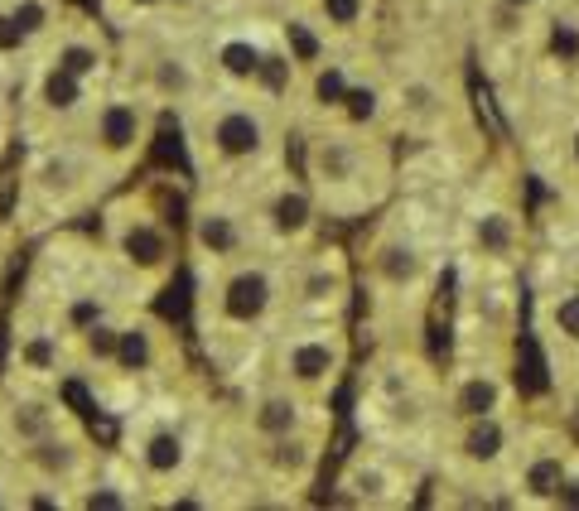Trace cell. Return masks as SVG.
Here are the masks:
<instances>
[{
	"label": "cell",
	"mask_w": 579,
	"mask_h": 511,
	"mask_svg": "<svg viewBox=\"0 0 579 511\" xmlns=\"http://www.w3.org/2000/svg\"><path fill=\"white\" fill-rule=\"evenodd\" d=\"M0 454H5V444H0Z\"/></svg>",
	"instance_id": "38"
},
{
	"label": "cell",
	"mask_w": 579,
	"mask_h": 511,
	"mask_svg": "<svg viewBox=\"0 0 579 511\" xmlns=\"http://www.w3.org/2000/svg\"><path fill=\"white\" fill-rule=\"evenodd\" d=\"M198 295H193V323L208 357L222 372H237L256 352L271 348L280 323L290 319V295H285V256L276 251H251L227 266H203Z\"/></svg>",
	"instance_id": "3"
},
{
	"label": "cell",
	"mask_w": 579,
	"mask_h": 511,
	"mask_svg": "<svg viewBox=\"0 0 579 511\" xmlns=\"http://www.w3.org/2000/svg\"><path fill=\"white\" fill-rule=\"evenodd\" d=\"M517 290L502 270H464L459 319H454V357H507L517 333Z\"/></svg>",
	"instance_id": "18"
},
{
	"label": "cell",
	"mask_w": 579,
	"mask_h": 511,
	"mask_svg": "<svg viewBox=\"0 0 579 511\" xmlns=\"http://www.w3.org/2000/svg\"><path fill=\"white\" fill-rule=\"evenodd\" d=\"M63 15H68L63 0H5L0 5V34H10L20 44V54L29 58L58 29Z\"/></svg>",
	"instance_id": "31"
},
{
	"label": "cell",
	"mask_w": 579,
	"mask_h": 511,
	"mask_svg": "<svg viewBox=\"0 0 579 511\" xmlns=\"http://www.w3.org/2000/svg\"><path fill=\"white\" fill-rule=\"evenodd\" d=\"M333 425H309L295 434H276V439H256V434L237 430V463L247 478L251 497L247 502H300L309 487L319 483L324 468V449H329Z\"/></svg>",
	"instance_id": "16"
},
{
	"label": "cell",
	"mask_w": 579,
	"mask_h": 511,
	"mask_svg": "<svg viewBox=\"0 0 579 511\" xmlns=\"http://www.w3.org/2000/svg\"><path fill=\"white\" fill-rule=\"evenodd\" d=\"M102 246H107V261L131 304H150L184 261L179 222L155 184L121 189L102 203Z\"/></svg>",
	"instance_id": "6"
},
{
	"label": "cell",
	"mask_w": 579,
	"mask_h": 511,
	"mask_svg": "<svg viewBox=\"0 0 579 511\" xmlns=\"http://www.w3.org/2000/svg\"><path fill=\"white\" fill-rule=\"evenodd\" d=\"M300 179L309 184L319 213L333 222H362L382 213L396 193V145L382 126L348 121H304Z\"/></svg>",
	"instance_id": "4"
},
{
	"label": "cell",
	"mask_w": 579,
	"mask_h": 511,
	"mask_svg": "<svg viewBox=\"0 0 579 511\" xmlns=\"http://www.w3.org/2000/svg\"><path fill=\"white\" fill-rule=\"evenodd\" d=\"M531 333H536V343L546 352L555 381L579 386V261L575 256L560 261V251H555V266L541 275Z\"/></svg>",
	"instance_id": "22"
},
{
	"label": "cell",
	"mask_w": 579,
	"mask_h": 511,
	"mask_svg": "<svg viewBox=\"0 0 579 511\" xmlns=\"http://www.w3.org/2000/svg\"><path fill=\"white\" fill-rule=\"evenodd\" d=\"M184 251L193 256V270L227 266V261H237V256L261 251L247 189H198L193 193L189 213H184Z\"/></svg>",
	"instance_id": "19"
},
{
	"label": "cell",
	"mask_w": 579,
	"mask_h": 511,
	"mask_svg": "<svg viewBox=\"0 0 579 511\" xmlns=\"http://www.w3.org/2000/svg\"><path fill=\"white\" fill-rule=\"evenodd\" d=\"M189 20H150V25L126 29L121 49H116V82H126L140 92L155 111H179L193 107L208 87H213V68H208V39L189 34Z\"/></svg>",
	"instance_id": "7"
},
{
	"label": "cell",
	"mask_w": 579,
	"mask_h": 511,
	"mask_svg": "<svg viewBox=\"0 0 579 511\" xmlns=\"http://www.w3.org/2000/svg\"><path fill=\"white\" fill-rule=\"evenodd\" d=\"M425 458L391 449L377 439H362L353 454L343 458L338 478H333V502L343 507H372V511H391L415 502V492L425 487Z\"/></svg>",
	"instance_id": "17"
},
{
	"label": "cell",
	"mask_w": 579,
	"mask_h": 511,
	"mask_svg": "<svg viewBox=\"0 0 579 511\" xmlns=\"http://www.w3.org/2000/svg\"><path fill=\"white\" fill-rule=\"evenodd\" d=\"M203 10L218 15V20H232V15H261L266 0H203Z\"/></svg>",
	"instance_id": "33"
},
{
	"label": "cell",
	"mask_w": 579,
	"mask_h": 511,
	"mask_svg": "<svg viewBox=\"0 0 579 511\" xmlns=\"http://www.w3.org/2000/svg\"><path fill=\"white\" fill-rule=\"evenodd\" d=\"M555 184L570 203H579V116L565 126V140L555 145Z\"/></svg>",
	"instance_id": "32"
},
{
	"label": "cell",
	"mask_w": 579,
	"mask_h": 511,
	"mask_svg": "<svg viewBox=\"0 0 579 511\" xmlns=\"http://www.w3.org/2000/svg\"><path fill=\"white\" fill-rule=\"evenodd\" d=\"M309 425H333L329 405L304 401L295 386H285V381L271 377V372H261V381H256V386H247L242 410H237V430L256 434V439L295 434V430H309Z\"/></svg>",
	"instance_id": "27"
},
{
	"label": "cell",
	"mask_w": 579,
	"mask_h": 511,
	"mask_svg": "<svg viewBox=\"0 0 579 511\" xmlns=\"http://www.w3.org/2000/svg\"><path fill=\"white\" fill-rule=\"evenodd\" d=\"M271 362V377H280L285 386H295L304 401L329 405L333 391L348 377V362H353V338H348V323L333 319H285L280 333L266 348Z\"/></svg>",
	"instance_id": "12"
},
{
	"label": "cell",
	"mask_w": 579,
	"mask_h": 511,
	"mask_svg": "<svg viewBox=\"0 0 579 511\" xmlns=\"http://www.w3.org/2000/svg\"><path fill=\"white\" fill-rule=\"evenodd\" d=\"M5 463L15 468L20 487L58 492V497L68 502V511H73V492L92 478V468L102 463V449L92 444V434H87L83 420H73V425L44 434V439H34L25 449H10Z\"/></svg>",
	"instance_id": "24"
},
{
	"label": "cell",
	"mask_w": 579,
	"mask_h": 511,
	"mask_svg": "<svg viewBox=\"0 0 579 511\" xmlns=\"http://www.w3.org/2000/svg\"><path fill=\"white\" fill-rule=\"evenodd\" d=\"M169 405V386L140 396L131 405V430H126V444H121V458L140 473V483L150 487V502L160 507L174 487L193 483V468H198V439L184 425L179 405Z\"/></svg>",
	"instance_id": "10"
},
{
	"label": "cell",
	"mask_w": 579,
	"mask_h": 511,
	"mask_svg": "<svg viewBox=\"0 0 579 511\" xmlns=\"http://www.w3.org/2000/svg\"><path fill=\"white\" fill-rule=\"evenodd\" d=\"M78 377V357H73V338L68 328L39 309L34 299H20L15 309V328H10V362H5V381H29V386H63Z\"/></svg>",
	"instance_id": "25"
},
{
	"label": "cell",
	"mask_w": 579,
	"mask_h": 511,
	"mask_svg": "<svg viewBox=\"0 0 579 511\" xmlns=\"http://www.w3.org/2000/svg\"><path fill=\"white\" fill-rule=\"evenodd\" d=\"M353 261L348 251L329 237L309 242L304 251L285 256V295H290V319H348L353 304Z\"/></svg>",
	"instance_id": "21"
},
{
	"label": "cell",
	"mask_w": 579,
	"mask_h": 511,
	"mask_svg": "<svg viewBox=\"0 0 579 511\" xmlns=\"http://www.w3.org/2000/svg\"><path fill=\"white\" fill-rule=\"evenodd\" d=\"M0 270H5V256H0Z\"/></svg>",
	"instance_id": "37"
},
{
	"label": "cell",
	"mask_w": 579,
	"mask_h": 511,
	"mask_svg": "<svg viewBox=\"0 0 579 511\" xmlns=\"http://www.w3.org/2000/svg\"><path fill=\"white\" fill-rule=\"evenodd\" d=\"M174 367H179V343L160 319H150L140 304L121 309V333H116V352L111 367L92 381V391L111 401L116 410H131L140 396L174 386Z\"/></svg>",
	"instance_id": "14"
},
{
	"label": "cell",
	"mask_w": 579,
	"mask_h": 511,
	"mask_svg": "<svg viewBox=\"0 0 579 511\" xmlns=\"http://www.w3.org/2000/svg\"><path fill=\"white\" fill-rule=\"evenodd\" d=\"M517 405L522 396L507 372V357H454V367L444 372V420H473Z\"/></svg>",
	"instance_id": "26"
},
{
	"label": "cell",
	"mask_w": 579,
	"mask_h": 511,
	"mask_svg": "<svg viewBox=\"0 0 579 511\" xmlns=\"http://www.w3.org/2000/svg\"><path fill=\"white\" fill-rule=\"evenodd\" d=\"M444 266V222L425 213V198L386 203L362 242V295L367 323L377 343H411L420 348L425 309L440 285Z\"/></svg>",
	"instance_id": "1"
},
{
	"label": "cell",
	"mask_w": 579,
	"mask_h": 511,
	"mask_svg": "<svg viewBox=\"0 0 579 511\" xmlns=\"http://www.w3.org/2000/svg\"><path fill=\"white\" fill-rule=\"evenodd\" d=\"M358 430L430 463L444 430V372L411 343H377L358 377Z\"/></svg>",
	"instance_id": "5"
},
{
	"label": "cell",
	"mask_w": 579,
	"mask_h": 511,
	"mask_svg": "<svg viewBox=\"0 0 579 511\" xmlns=\"http://www.w3.org/2000/svg\"><path fill=\"white\" fill-rule=\"evenodd\" d=\"M136 507H155L150 502V487L140 483V473L126 458H102L92 468L78 492H73V511H136Z\"/></svg>",
	"instance_id": "30"
},
{
	"label": "cell",
	"mask_w": 579,
	"mask_h": 511,
	"mask_svg": "<svg viewBox=\"0 0 579 511\" xmlns=\"http://www.w3.org/2000/svg\"><path fill=\"white\" fill-rule=\"evenodd\" d=\"M386 87V126L411 135L430 150H454L459 131H469L464 92L454 82L449 58H440L435 44H415L411 54L382 63Z\"/></svg>",
	"instance_id": "8"
},
{
	"label": "cell",
	"mask_w": 579,
	"mask_h": 511,
	"mask_svg": "<svg viewBox=\"0 0 579 511\" xmlns=\"http://www.w3.org/2000/svg\"><path fill=\"white\" fill-rule=\"evenodd\" d=\"M295 111L242 87H208L193 107L179 111L189 164L198 189H256L285 169Z\"/></svg>",
	"instance_id": "2"
},
{
	"label": "cell",
	"mask_w": 579,
	"mask_h": 511,
	"mask_svg": "<svg viewBox=\"0 0 579 511\" xmlns=\"http://www.w3.org/2000/svg\"><path fill=\"white\" fill-rule=\"evenodd\" d=\"M0 511H20V478L0 454Z\"/></svg>",
	"instance_id": "34"
},
{
	"label": "cell",
	"mask_w": 579,
	"mask_h": 511,
	"mask_svg": "<svg viewBox=\"0 0 579 511\" xmlns=\"http://www.w3.org/2000/svg\"><path fill=\"white\" fill-rule=\"evenodd\" d=\"M34 54L54 58L58 68H68V73H78L87 82H111L116 78V44H111L102 25L97 20H87V15H63L58 29L34 49Z\"/></svg>",
	"instance_id": "28"
},
{
	"label": "cell",
	"mask_w": 579,
	"mask_h": 511,
	"mask_svg": "<svg viewBox=\"0 0 579 511\" xmlns=\"http://www.w3.org/2000/svg\"><path fill=\"white\" fill-rule=\"evenodd\" d=\"M522 405L517 410H497V415H473V420H444L440 439L430 449V463L440 468V478H459V483L493 487L507 507V468L522 449Z\"/></svg>",
	"instance_id": "11"
},
{
	"label": "cell",
	"mask_w": 579,
	"mask_h": 511,
	"mask_svg": "<svg viewBox=\"0 0 579 511\" xmlns=\"http://www.w3.org/2000/svg\"><path fill=\"white\" fill-rule=\"evenodd\" d=\"M382 10L386 0H314L300 20L329 49H362L377 34V25H382Z\"/></svg>",
	"instance_id": "29"
},
{
	"label": "cell",
	"mask_w": 579,
	"mask_h": 511,
	"mask_svg": "<svg viewBox=\"0 0 579 511\" xmlns=\"http://www.w3.org/2000/svg\"><path fill=\"white\" fill-rule=\"evenodd\" d=\"M155 116L160 111L150 107L140 92H131L126 82L111 78L97 92V102L87 107V116L78 121L73 140L87 150V160L102 169V179H107L111 189H121L131 179L136 160L145 155L150 135H155Z\"/></svg>",
	"instance_id": "13"
},
{
	"label": "cell",
	"mask_w": 579,
	"mask_h": 511,
	"mask_svg": "<svg viewBox=\"0 0 579 511\" xmlns=\"http://www.w3.org/2000/svg\"><path fill=\"white\" fill-rule=\"evenodd\" d=\"M102 87L107 82H87L68 68H58L54 58L29 54V73L25 87H20V131H25V140L39 145V140H54V135H73Z\"/></svg>",
	"instance_id": "20"
},
{
	"label": "cell",
	"mask_w": 579,
	"mask_h": 511,
	"mask_svg": "<svg viewBox=\"0 0 579 511\" xmlns=\"http://www.w3.org/2000/svg\"><path fill=\"white\" fill-rule=\"evenodd\" d=\"M459 237L464 261L478 270L517 275L531 261V227H526L522 198L507 179H478L469 198L459 203Z\"/></svg>",
	"instance_id": "15"
},
{
	"label": "cell",
	"mask_w": 579,
	"mask_h": 511,
	"mask_svg": "<svg viewBox=\"0 0 579 511\" xmlns=\"http://www.w3.org/2000/svg\"><path fill=\"white\" fill-rule=\"evenodd\" d=\"M251 198V217H256V242L261 251H276V256H295L309 242L324 237V213L314 203V193L300 174L280 169L266 184L247 189Z\"/></svg>",
	"instance_id": "23"
},
{
	"label": "cell",
	"mask_w": 579,
	"mask_h": 511,
	"mask_svg": "<svg viewBox=\"0 0 579 511\" xmlns=\"http://www.w3.org/2000/svg\"><path fill=\"white\" fill-rule=\"evenodd\" d=\"M314 0H266V10L276 15V20H285V15H304Z\"/></svg>",
	"instance_id": "36"
},
{
	"label": "cell",
	"mask_w": 579,
	"mask_h": 511,
	"mask_svg": "<svg viewBox=\"0 0 579 511\" xmlns=\"http://www.w3.org/2000/svg\"><path fill=\"white\" fill-rule=\"evenodd\" d=\"M507 5H517V10L536 15V20H551L555 10H560V0H507Z\"/></svg>",
	"instance_id": "35"
},
{
	"label": "cell",
	"mask_w": 579,
	"mask_h": 511,
	"mask_svg": "<svg viewBox=\"0 0 579 511\" xmlns=\"http://www.w3.org/2000/svg\"><path fill=\"white\" fill-rule=\"evenodd\" d=\"M107 193L111 184L73 135L39 140V145H29V160L20 169V227H34V232L58 227Z\"/></svg>",
	"instance_id": "9"
}]
</instances>
